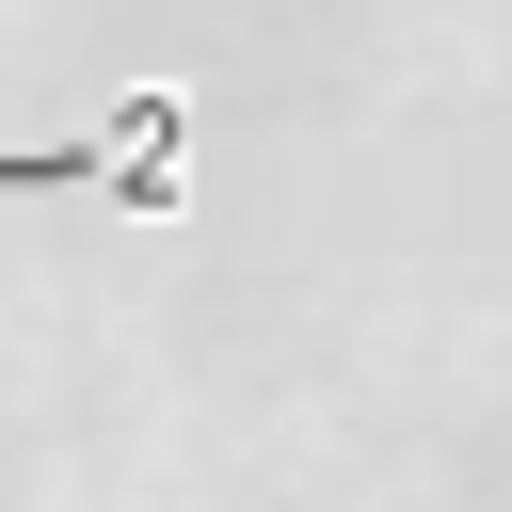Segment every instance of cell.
Listing matches in <instances>:
<instances>
[{"instance_id": "6da1fadb", "label": "cell", "mask_w": 512, "mask_h": 512, "mask_svg": "<svg viewBox=\"0 0 512 512\" xmlns=\"http://www.w3.org/2000/svg\"><path fill=\"white\" fill-rule=\"evenodd\" d=\"M0 192H144V208H176V96H144L112 144H0Z\"/></svg>"}]
</instances>
